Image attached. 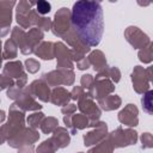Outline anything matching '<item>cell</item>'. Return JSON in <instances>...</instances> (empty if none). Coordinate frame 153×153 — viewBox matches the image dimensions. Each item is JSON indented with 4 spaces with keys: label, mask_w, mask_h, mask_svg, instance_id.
<instances>
[{
    "label": "cell",
    "mask_w": 153,
    "mask_h": 153,
    "mask_svg": "<svg viewBox=\"0 0 153 153\" xmlns=\"http://www.w3.org/2000/svg\"><path fill=\"white\" fill-rule=\"evenodd\" d=\"M37 8H38V11L41 13H48L49 10H50V5L48 2H45V1H41V2H38Z\"/></svg>",
    "instance_id": "2"
},
{
    "label": "cell",
    "mask_w": 153,
    "mask_h": 153,
    "mask_svg": "<svg viewBox=\"0 0 153 153\" xmlns=\"http://www.w3.org/2000/svg\"><path fill=\"white\" fill-rule=\"evenodd\" d=\"M72 25L85 44L98 45L104 32L102 5L98 1H76L72 8Z\"/></svg>",
    "instance_id": "1"
}]
</instances>
